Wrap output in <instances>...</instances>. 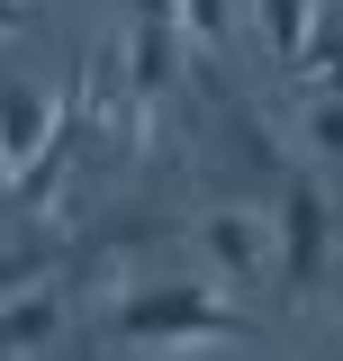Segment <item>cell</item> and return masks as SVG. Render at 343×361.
<instances>
[{
    "label": "cell",
    "instance_id": "cell-1",
    "mask_svg": "<svg viewBox=\"0 0 343 361\" xmlns=\"http://www.w3.org/2000/svg\"><path fill=\"white\" fill-rule=\"evenodd\" d=\"M109 334L118 343H208V334H262V325H253V307H235V289L154 280V289H127L109 307Z\"/></svg>",
    "mask_w": 343,
    "mask_h": 361
},
{
    "label": "cell",
    "instance_id": "cell-2",
    "mask_svg": "<svg viewBox=\"0 0 343 361\" xmlns=\"http://www.w3.org/2000/svg\"><path fill=\"white\" fill-rule=\"evenodd\" d=\"M335 253V217H325V190L307 172H280V298H307L325 280Z\"/></svg>",
    "mask_w": 343,
    "mask_h": 361
},
{
    "label": "cell",
    "instance_id": "cell-3",
    "mask_svg": "<svg viewBox=\"0 0 343 361\" xmlns=\"http://www.w3.org/2000/svg\"><path fill=\"white\" fill-rule=\"evenodd\" d=\"M199 262L217 271V289H262V280H271L262 217H244V208H217V217H199Z\"/></svg>",
    "mask_w": 343,
    "mask_h": 361
},
{
    "label": "cell",
    "instance_id": "cell-4",
    "mask_svg": "<svg viewBox=\"0 0 343 361\" xmlns=\"http://www.w3.org/2000/svg\"><path fill=\"white\" fill-rule=\"evenodd\" d=\"M64 118H73V90H64V99H37V90L0 82V163H9V172L45 163V145L64 135Z\"/></svg>",
    "mask_w": 343,
    "mask_h": 361
},
{
    "label": "cell",
    "instance_id": "cell-5",
    "mask_svg": "<svg viewBox=\"0 0 343 361\" xmlns=\"http://www.w3.org/2000/svg\"><path fill=\"white\" fill-rule=\"evenodd\" d=\"M45 343H64V289H18L9 307H0V361H37Z\"/></svg>",
    "mask_w": 343,
    "mask_h": 361
},
{
    "label": "cell",
    "instance_id": "cell-6",
    "mask_svg": "<svg viewBox=\"0 0 343 361\" xmlns=\"http://www.w3.org/2000/svg\"><path fill=\"white\" fill-rule=\"evenodd\" d=\"M244 9H253V37L271 45V63H299V54H307L316 0H244Z\"/></svg>",
    "mask_w": 343,
    "mask_h": 361
},
{
    "label": "cell",
    "instance_id": "cell-7",
    "mask_svg": "<svg viewBox=\"0 0 343 361\" xmlns=\"http://www.w3.org/2000/svg\"><path fill=\"white\" fill-rule=\"evenodd\" d=\"M299 73L316 90H343V18L335 9H316V27H307V54H299Z\"/></svg>",
    "mask_w": 343,
    "mask_h": 361
},
{
    "label": "cell",
    "instance_id": "cell-8",
    "mask_svg": "<svg viewBox=\"0 0 343 361\" xmlns=\"http://www.w3.org/2000/svg\"><path fill=\"white\" fill-rule=\"evenodd\" d=\"M235 9H244V0H181V37L199 45V54H217L226 27H235Z\"/></svg>",
    "mask_w": 343,
    "mask_h": 361
},
{
    "label": "cell",
    "instance_id": "cell-9",
    "mask_svg": "<svg viewBox=\"0 0 343 361\" xmlns=\"http://www.w3.org/2000/svg\"><path fill=\"white\" fill-rule=\"evenodd\" d=\"M307 145H316V154H343V90H316V109H307Z\"/></svg>",
    "mask_w": 343,
    "mask_h": 361
},
{
    "label": "cell",
    "instance_id": "cell-10",
    "mask_svg": "<svg viewBox=\"0 0 343 361\" xmlns=\"http://www.w3.org/2000/svg\"><path fill=\"white\" fill-rule=\"evenodd\" d=\"M18 27H28V9H18V0H0V37H18Z\"/></svg>",
    "mask_w": 343,
    "mask_h": 361
},
{
    "label": "cell",
    "instance_id": "cell-11",
    "mask_svg": "<svg viewBox=\"0 0 343 361\" xmlns=\"http://www.w3.org/2000/svg\"><path fill=\"white\" fill-rule=\"evenodd\" d=\"M136 18H181V0H136Z\"/></svg>",
    "mask_w": 343,
    "mask_h": 361
},
{
    "label": "cell",
    "instance_id": "cell-12",
    "mask_svg": "<svg viewBox=\"0 0 343 361\" xmlns=\"http://www.w3.org/2000/svg\"><path fill=\"white\" fill-rule=\"evenodd\" d=\"M9 180H18V172H9V163H0V208H9Z\"/></svg>",
    "mask_w": 343,
    "mask_h": 361
},
{
    "label": "cell",
    "instance_id": "cell-13",
    "mask_svg": "<svg viewBox=\"0 0 343 361\" xmlns=\"http://www.w3.org/2000/svg\"><path fill=\"white\" fill-rule=\"evenodd\" d=\"M82 361H109V353H82Z\"/></svg>",
    "mask_w": 343,
    "mask_h": 361
}]
</instances>
